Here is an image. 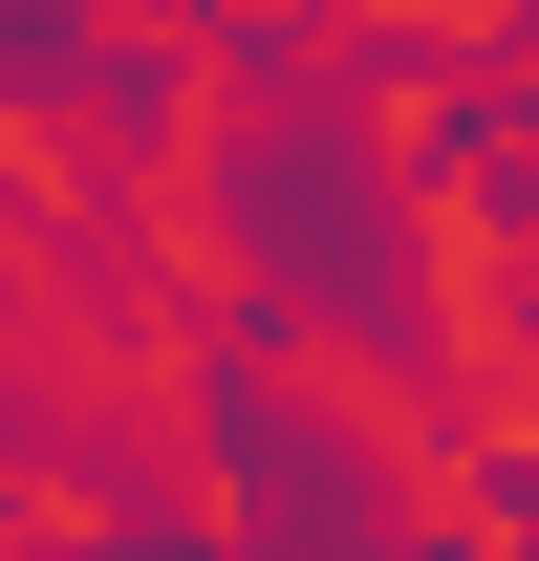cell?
I'll return each instance as SVG.
<instances>
[{
  "label": "cell",
  "mask_w": 539,
  "mask_h": 561,
  "mask_svg": "<svg viewBox=\"0 0 539 561\" xmlns=\"http://www.w3.org/2000/svg\"><path fill=\"white\" fill-rule=\"evenodd\" d=\"M518 346H539V280H518Z\"/></svg>",
  "instance_id": "3957f363"
},
{
  "label": "cell",
  "mask_w": 539,
  "mask_h": 561,
  "mask_svg": "<svg viewBox=\"0 0 539 561\" xmlns=\"http://www.w3.org/2000/svg\"><path fill=\"white\" fill-rule=\"evenodd\" d=\"M216 238H238V280H260L280 324L324 302L345 346L432 367V302H410V260H389V173L345 130V87H302V108H260V130L216 151Z\"/></svg>",
  "instance_id": "6da1fadb"
},
{
  "label": "cell",
  "mask_w": 539,
  "mask_h": 561,
  "mask_svg": "<svg viewBox=\"0 0 539 561\" xmlns=\"http://www.w3.org/2000/svg\"><path fill=\"white\" fill-rule=\"evenodd\" d=\"M44 454H66V432H44V389L0 367V540H22V476H44Z\"/></svg>",
  "instance_id": "7a4b0ae2"
}]
</instances>
